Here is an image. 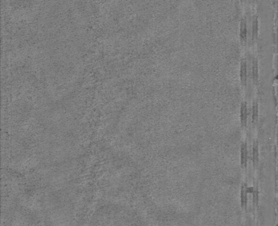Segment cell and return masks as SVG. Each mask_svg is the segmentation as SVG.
Returning a JSON list of instances; mask_svg holds the SVG:
<instances>
[{
  "mask_svg": "<svg viewBox=\"0 0 278 226\" xmlns=\"http://www.w3.org/2000/svg\"><path fill=\"white\" fill-rule=\"evenodd\" d=\"M241 32H240V37H241V39L242 40H245L246 38V26L244 23H242V26H241Z\"/></svg>",
  "mask_w": 278,
  "mask_h": 226,
  "instance_id": "52a82bcc",
  "label": "cell"
},
{
  "mask_svg": "<svg viewBox=\"0 0 278 226\" xmlns=\"http://www.w3.org/2000/svg\"><path fill=\"white\" fill-rule=\"evenodd\" d=\"M241 164L243 167H246L247 164V145L246 143L242 144L241 146Z\"/></svg>",
  "mask_w": 278,
  "mask_h": 226,
  "instance_id": "7a4b0ae2",
  "label": "cell"
},
{
  "mask_svg": "<svg viewBox=\"0 0 278 226\" xmlns=\"http://www.w3.org/2000/svg\"><path fill=\"white\" fill-rule=\"evenodd\" d=\"M240 80L243 85H246L247 79V66L244 60H242L240 65Z\"/></svg>",
  "mask_w": 278,
  "mask_h": 226,
  "instance_id": "6da1fadb",
  "label": "cell"
},
{
  "mask_svg": "<svg viewBox=\"0 0 278 226\" xmlns=\"http://www.w3.org/2000/svg\"><path fill=\"white\" fill-rule=\"evenodd\" d=\"M252 120L253 122H255L258 120V103L256 102H254L253 104V107H252Z\"/></svg>",
  "mask_w": 278,
  "mask_h": 226,
  "instance_id": "8992f818",
  "label": "cell"
},
{
  "mask_svg": "<svg viewBox=\"0 0 278 226\" xmlns=\"http://www.w3.org/2000/svg\"><path fill=\"white\" fill-rule=\"evenodd\" d=\"M252 78L254 82L256 83L258 81V64L256 60H254L252 64Z\"/></svg>",
  "mask_w": 278,
  "mask_h": 226,
  "instance_id": "277c9868",
  "label": "cell"
},
{
  "mask_svg": "<svg viewBox=\"0 0 278 226\" xmlns=\"http://www.w3.org/2000/svg\"><path fill=\"white\" fill-rule=\"evenodd\" d=\"M240 120L243 126L246 125L247 122V105L246 103H242L240 110Z\"/></svg>",
  "mask_w": 278,
  "mask_h": 226,
  "instance_id": "3957f363",
  "label": "cell"
},
{
  "mask_svg": "<svg viewBox=\"0 0 278 226\" xmlns=\"http://www.w3.org/2000/svg\"><path fill=\"white\" fill-rule=\"evenodd\" d=\"M252 149H253V151H252L253 162H254V163L256 165V164H258V160H259V149H258V143L255 142L254 144Z\"/></svg>",
  "mask_w": 278,
  "mask_h": 226,
  "instance_id": "5b68a950",
  "label": "cell"
}]
</instances>
